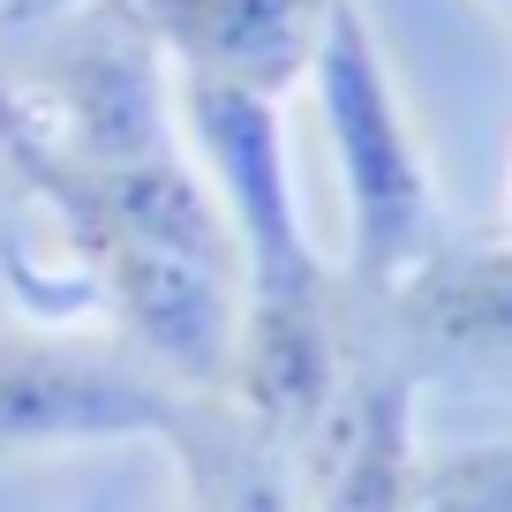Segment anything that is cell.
Instances as JSON below:
<instances>
[{
  "label": "cell",
  "instance_id": "cell-1",
  "mask_svg": "<svg viewBox=\"0 0 512 512\" xmlns=\"http://www.w3.org/2000/svg\"><path fill=\"white\" fill-rule=\"evenodd\" d=\"M0 151L16 174L61 211L68 249L98 279L106 309L136 339V362L181 392H211L234 362L241 332V241L226 226V204L181 159L136 166H83L38 144L0 98Z\"/></svg>",
  "mask_w": 512,
  "mask_h": 512
},
{
  "label": "cell",
  "instance_id": "cell-4",
  "mask_svg": "<svg viewBox=\"0 0 512 512\" xmlns=\"http://www.w3.org/2000/svg\"><path fill=\"white\" fill-rule=\"evenodd\" d=\"M181 384L144 362L68 339H0V452L98 445V437H166Z\"/></svg>",
  "mask_w": 512,
  "mask_h": 512
},
{
  "label": "cell",
  "instance_id": "cell-7",
  "mask_svg": "<svg viewBox=\"0 0 512 512\" xmlns=\"http://www.w3.org/2000/svg\"><path fill=\"white\" fill-rule=\"evenodd\" d=\"M497 8H505V16H512V0H497Z\"/></svg>",
  "mask_w": 512,
  "mask_h": 512
},
{
  "label": "cell",
  "instance_id": "cell-5",
  "mask_svg": "<svg viewBox=\"0 0 512 512\" xmlns=\"http://www.w3.org/2000/svg\"><path fill=\"white\" fill-rule=\"evenodd\" d=\"M332 0H144L159 46L189 61V83L279 98L309 76Z\"/></svg>",
  "mask_w": 512,
  "mask_h": 512
},
{
  "label": "cell",
  "instance_id": "cell-2",
  "mask_svg": "<svg viewBox=\"0 0 512 512\" xmlns=\"http://www.w3.org/2000/svg\"><path fill=\"white\" fill-rule=\"evenodd\" d=\"M309 76H317V113L339 159V189H347V294L384 302L445 241L437 234L430 159L407 128L400 91L384 76V53L354 0H332Z\"/></svg>",
  "mask_w": 512,
  "mask_h": 512
},
{
  "label": "cell",
  "instance_id": "cell-6",
  "mask_svg": "<svg viewBox=\"0 0 512 512\" xmlns=\"http://www.w3.org/2000/svg\"><path fill=\"white\" fill-rule=\"evenodd\" d=\"M505 241H512V196H505Z\"/></svg>",
  "mask_w": 512,
  "mask_h": 512
},
{
  "label": "cell",
  "instance_id": "cell-3",
  "mask_svg": "<svg viewBox=\"0 0 512 512\" xmlns=\"http://www.w3.org/2000/svg\"><path fill=\"white\" fill-rule=\"evenodd\" d=\"M384 347L422 384H490L512 392V241L452 249L437 241L400 287L369 302Z\"/></svg>",
  "mask_w": 512,
  "mask_h": 512
}]
</instances>
